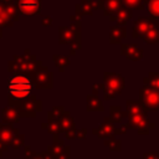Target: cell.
I'll use <instances>...</instances> for the list:
<instances>
[{
  "instance_id": "6da1fadb",
  "label": "cell",
  "mask_w": 159,
  "mask_h": 159,
  "mask_svg": "<svg viewBox=\"0 0 159 159\" xmlns=\"http://www.w3.org/2000/svg\"><path fill=\"white\" fill-rule=\"evenodd\" d=\"M32 80L21 72H14L7 80V93L10 104L22 102L32 96Z\"/></svg>"
},
{
  "instance_id": "7a4b0ae2",
  "label": "cell",
  "mask_w": 159,
  "mask_h": 159,
  "mask_svg": "<svg viewBox=\"0 0 159 159\" xmlns=\"http://www.w3.org/2000/svg\"><path fill=\"white\" fill-rule=\"evenodd\" d=\"M104 84H102V89L104 93L106 99L113 98L116 94L120 93V91L124 88V78L119 73H104L103 76Z\"/></svg>"
},
{
  "instance_id": "3957f363",
  "label": "cell",
  "mask_w": 159,
  "mask_h": 159,
  "mask_svg": "<svg viewBox=\"0 0 159 159\" xmlns=\"http://www.w3.org/2000/svg\"><path fill=\"white\" fill-rule=\"evenodd\" d=\"M39 62L32 55H25L21 57H15L14 61L9 62V71L10 72H16L17 70L21 71V73H31L35 72L39 68Z\"/></svg>"
},
{
  "instance_id": "277c9868",
  "label": "cell",
  "mask_w": 159,
  "mask_h": 159,
  "mask_svg": "<svg viewBox=\"0 0 159 159\" xmlns=\"http://www.w3.org/2000/svg\"><path fill=\"white\" fill-rule=\"evenodd\" d=\"M140 101L145 111H159V91L144 84L140 89Z\"/></svg>"
},
{
  "instance_id": "5b68a950",
  "label": "cell",
  "mask_w": 159,
  "mask_h": 159,
  "mask_svg": "<svg viewBox=\"0 0 159 159\" xmlns=\"http://www.w3.org/2000/svg\"><path fill=\"white\" fill-rule=\"evenodd\" d=\"M34 82L37 88H51L52 87V76L46 67L39 66L34 75Z\"/></svg>"
},
{
  "instance_id": "8992f818",
  "label": "cell",
  "mask_w": 159,
  "mask_h": 159,
  "mask_svg": "<svg viewBox=\"0 0 159 159\" xmlns=\"http://www.w3.org/2000/svg\"><path fill=\"white\" fill-rule=\"evenodd\" d=\"M17 10L22 15H36L41 10V0H17Z\"/></svg>"
},
{
  "instance_id": "52a82bcc",
  "label": "cell",
  "mask_w": 159,
  "mask_h": 159,
  "mask_svg": "<svg viewBox=\"0 0 159 159\" xmlns=\"http://www.w3.org/2000/svg\"><path fill=\"white\" fill-rule=\"evenodd\" d=\"M129 127L137 128L139 130V133H148V119H147V114H137V116H130L129 117Z\"/></svg>"
},
{
  "instance_id": "ba28073f",
  "label": "cell",
  "mask_w": 159,
  "mask_h": 159,
  "mask_svg": "<svg viewBox=\"0 0 159 159\" xmlns=\"http://www.w3.org/2000/svg\"><path fill=\"white\" fill-rule=\"evenodd\" d=\"M153 22H150V20L148 17L138 19L133 26V37H144V35L147 34V31L149 30Z\"/></svg>"
},
{
  "instance_id": "9c48e42d",
  "label": "cell",
  "mask_w": 159,
  "mask_h": 159,
  "mask_svg": "<svg viewBox=\"0 0 159 159\" xmlns=\"http://www.w3.org/2000/svg\"><path fill=\"white\" fill-rule=\"evenodd\" d=\"M122 53H123L127 58H129V60H132V61H138V60H140L142 56H143V51H142L139 47H137L135 45H132V43L123 45V46H122Z\"/></svg>"
},
{
  "instance_id": "30bf717a",
  "label": "cell",
  "mask_w": 159,
  "mask_h": 159,
  "mask_svg": "<svg viewBox=\"0 0 159 159\" xmlns=\"http://www.w3.org/2000/svg\"><path fill=\"white\" fill-rule=\"evenodd\" d=\"M116 128L114 124L112 122H109V119H106L103 124L99 125L98 129L93 130V133H96L98 137H104V138H113V134L116 133Z\"/></svg>"
},
{
  "instance_id": "8fae6325",
  "label": "cell",
  "mask_w": 159,
  "mask_h": 159,
  "mask_svg": "<svg viewBox=\"0 0 159 159\" xmlns=\"http://www.w3.org/2000/svg\"><path fill=\"white\" fill-rule=\"evenodd\" d=\"M78 32L75 29L70 27H61L60 29V42H71L75 46V39L78 40Z\"/></svg>"
},
{
  "instance_id": "7c38bea8",
  "label": "cell",
  "mask_w": 159,
  "mask_h": 159,
  "mask_svg": "<svg viewBox=\"0 0 159 159\" xmlns=\"http://www.w3.org/2000/svg\"><path fill=\"white\" fill-rule=\"evenodd\" d=\"M58 124H60V130L62 132H66L67 133V137L70 138V134L73 133L75 130V123L72 120V118L68 116V113H63L58 120Z\"/></svg>"
},
{
  "instance_id": "4fadbf2b",
  "label": "cell",
  "mask_w": 159,
  "mask_h": 159,
  "mask_svg": "<svg viewBox=\"0 0 159 159\" xmlns=\"http://www.w3.org/2000/svg\"><path fill=\"white\" fill-rule=\"evenodd\" d=\"M17 130L12 129L10 125H1L0 124V140L5 144L11 143V140L14 139V137L16 135Z\"/></svg>"
},
{
  "instance_id": "5bb4252c",
  "label": "cell",
  "mask_w": 159,
  "mask_h": 159,
  "mask_svg": "<svg viewBox=\"0 0 159 159\" xmlns=\"http://www.w3.org/2000/svg\"><path fill=\"white\" fill-rule=\"evenodd\" d=\"M1 118H2V122H5L6 124H12L15 122H17L19 119V114L16 112L15 108L12 107H6L2 109L1 112Z\"/></svg>"
},
{
  "instance_id": "9a60e30c",
  "label": "cell",
  "mask_w": 159,
  "mask_h": 159,
  "mask_svg": "<svg viewBox=\"0 0 159 159\" xmlns=\"http://www.w3.org/2000/svg\"><path fill=\"white\" fill-rule=\"evenodd\" d=\"M50 150H52V153L50 155L53 157L55 159H68L70 158V155H68L70 153H68V150L65 152V145L62 143H55L50 148Z\"/></svg>"
},
{
  "instance_id": "2e32d148",
  "label": "cell",
  "mask_w": 159,
  "mask_h": 159,
  "mask_svg": "<svg viewBox=\"0 0 159 159\" xmlns=\"http://www.w3.org/2000/svg\"><path fill=\"white\" fill-rule=\"evenodd\" d=\"M144 40L148 43H157L159 42V26L157 24H152L147 34L144 35Z\"/></svg>"
},
{
  "instance_id": "e0dca14e",
  "label": "cell",
  "mask_w": 159,
  "mask_h": 159,
  "mask_svg": "<svg viewBox=\"0 0 159 159\" xmlns=\"http://www.w3.org/2000/svg\"><path fill=\"white\" fill-rule=\"evenodd\" d=\"M111 42L113 43H117V42H120L124 37H125V26H114L111 29Z\"/></svg>"
},
{
  "instance_id": "ac0fdd59",
  "label": "cell",
  "mask_w": 159,
  "mask_h": 159,
  "mask_svg": "<svg viewBox=\"0 0 159 159\" xmlns=\"http://www.w3.org/2000/svg\"><path fill=\"white\" fill-rule=\"evenodd\" d=\"M96 4H94V1H92V0H83L81 4H78V6H77V14L78 15H91L92 12H93V10L94 9H97L96 6H94Z\"/></svg>"
},
{
  "instance_id": "d6986e66",
  "label": "cell",
  "mask_w": 159,
  "mask_h": 159,
  "mask_svg": "<svg viewBox=\"0 0 159 159\" xmlns=\"http://www.w3.org/2000/svg\"><path fill=\"white\" fill-rule=\"evenodd\" d=\"M127 113L130 116H137V114H143L145 113V108L140 102H133L128 101L127 102Z\"/></svg>"
},
{
  "instance_id": "ffe728a7",
  "label": "cell",
  "mask_w": 159,
  "mask_h": 159,
  "mask_svg": "<svg viewBox=\"0 0 159 159\" xmlns=\"http://www.w3.org/2000/svg\"><path fill=\"white\" fill-rule=\"evenodd\" d=\"M120 9V0H106L103 11L106 15H116L118 10Z\"/></svg>"
},
{
  "instance_id": "44dd1931",
  "label": "cell",
  "mask_w": 159,
  "mask_h": 159,
  "mask_svg": "<svg viewBox=\"0 0 159 159\" xmlns=\"http://www.w3.org/2000/svg\"><path fill=\"white\" fill-rule=\"evenodd\" d=\"M132 17V12L128 7H120L118 10V12L116 14V21L118 24V26H123L127 24V21Z\"/></svg>"
},
{
  "instance_id": "7402d4cb",
  "label": "cell",
  "mask_w": 159,
  "mask_h": 159,
  "mask_svg": "<svg viewBox=\"0 0 159 159\" xmlns=\"http://www.w3.org/2000/svg\"><path fill=\"white\" fill-rule=\"evenodd\" d=\"M87 109L88 111H103L102 102L97 98V96L92 94L87 97Z\"/></svg>"
},
{
  "instance_id": "603a6c76",
  "label": "cell",
  "mask_w": 159,
  "mask_h": 159,
  "mask_svg": "<svg viewBox=\"0 0 159 159\" xmlns=\"http://www.w3.org/2000/svg\"><path fill=\"white\" fill-rule=\"evenodd\" d=\"M144 83L149 86L150 88L159 91V73L158 72H150L149 76L144 80Z\"/></svg>"
},
{
  "instance_id": "cb8c5ba5",
  "label": "cell",
  "mask_w": 159,
  "mask_h": 159,
  "mask_svg": "<svg viewBox=\"0 0 159 159\" xmlns=\"http://www.w3.org/2000/svg\"><path fill=\"white\" fill-rule=\"evenodd\" d=\"M148 11L154 19H159V0H148Z\"/></svg>"
},
{
  "instance_id": "d4e9b609",
  "label": "cell",
  "mask_w": 159,
  "mask_h": 159,
  "mask_svg": "<svg viewBox=\"0 0 159 159\" xmlns=\"http://www.w3.org/2000/svg\"><path fill=\"white\" fill-rule=\"evenodd\" d=\"M123 4L129 9H143V0H123Z\"/></svg>"
},
{
  "instance_id": "484cf974",
  "label": "cell",
  "mask_w": 159,
  "mask_h": 159,
  "mask_svg": "<svg viewBox=\"0 0 159 159\" xmlns=\"http://www.w3.org/2000/svg\"><path fill=\"white\" fill-rule=\"evenodd\" d=\"M53 61L56 62L60 71H63V68L68 65V58H66L63 56H53Z\"/></svg>"
},
{
  "instance_id": "4316f807",
  "label": "cell",
  "mask_w": 159,
  "mask_h": 159,
  "mask_svg": "<svg viewBox=\"0 0 159 159\" xmlns=\"http://www.w3.org/2000/svg\"><path fill=\"white\" fill-rule=\"evenodd\" d=\"M46 127L50 130V133H52V134H57L60 132V124L55 119H50V122L46 124Z\"/></svg>"
},
{
  "instance_id": "83f0119b",
  "label": "cell",
  "mask_w": 159,
  "mask_h": 159,
  "mask_svg": "<svg viewBox=\"0 0 159 159\" xmlns=\"http://www.w3.org/2000/svg\"><path fill=\"white\" fill-rule=\"evenodd\" d=\"M111 114H112L113 122H119V120L122 119V117H123L119 107H112V108H111Z\"/></svg>"
},
{
  "instance_id": "f1b7e54d",
  "label": "cell",
  "mask_w": 159,
  "mask_h": 159,
  "mask_svg": "<svg viewBox=\"0 0 159 159\" xmlns=\"http://www.w3.org/2000/svg\"><path fill=\"white\" fill-rule=\"evenodd\" d=\"M22 142H24V138H22L21 134H16V135L14 137V139L11 140V143H12V145H14L15 149H17V148L22 144Z\"/></svg>"
},
{
  "instance_id": "f546056e",
  "label": "cell",
  "mask_w": 159,
  "mask_h": 159,
  "mask_svg": "<svg viewBox=\"0 0 159 159\" xmlns=\"http://www.w3.org/2000/svg\"><path fill=\"white\" fill-rule=\"evenodd\" d=\"M143 159H159V152H149L143 155Z\"/></svg>"
},
{
  "instance_id": "4dcf8cb0",
  "label": "cell",
  "mask_w": 159,
  "mask_h": 159,
  "mask_svg": "<svg viewBox=\"0 0 159 159\" xmlns=\"http://www.w3.org/2000/svg\"><path fill=\"white\" fill-rule=\"evenodd\" d=\"M42 25H43V26H51V25H52V19H51V17L43 19V20H42Z\"/></svg>"
},
{
  "instance_id": "1f68e13d",
  "label": "cell",
  "mask_w": 159,
  "mask_h": 159,
  "mask_svg": "<svg viewBox=\"0 0 159 159\" xmlns=\"http://www.w3.org/2000/svg\"><path fill=\"white\" fill-rule=\"evenodd\" d=\"M6 150V144L5 143H2L1 140H0V155H1V153L2 152H5Z\"/></svg>"
},
{
  "instance_id": "d6a6232c",
  "label": "cell",
  "mask_w": 159,
  "mask_h": 159,
  "mask_svg": "<svg viewBox=\"0 0 159 159\" xmlns=\"http://www.w3.org/2000/svg\"><path fill=\"white\" fill-rule=\"evenodd\" d=\"M78 138H86V129L84 130H81V132H78Z\"/></svg>"
},
{
  "instance_id": "836d02e7",
  "label": "cell",
  "mask_w": 159,
  "mask_h": 159,
  "mask_svg": "<svg viewBox=\"0 0 159 159\" xmlns=\"http://www.w3.org/2000/svg\"><path fill=\"white\" fill-rule=\"evenodd\" d=\"M0 37H1V30H0Z\"/></svg>"
},
{
  "instance_id": "e575fe53",
  "label": "cell",
  "mask_w": 159,
  "mask_h": 159,
  "mask_svg": "<svg viewBox=\"0 0 159 159\" xmlns=\"http://www.w3.org/2000/svg\"><path fill=\"white\" fill-rule=\"evenodd\" d=\"M97 1H102V0H97Z\"/></svg>"
}]
</instances>
